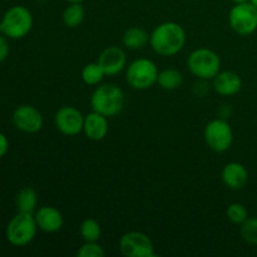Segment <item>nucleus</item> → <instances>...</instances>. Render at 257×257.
Instances as JSON below:
<instances>
[{
    "label": "nucleus",
    "instance_id": "nucleus-2",
    "mask_svg": "<svg viewBox=\"0 0 257 257\" xmlns=\"http://www.w3.org/2000/svg\"><path fill=\"white\" fill-rule=\"evenodd\" d=\"M92 109L110 118L119 114L124 107V93L112 83L98 85L90 97Z\"/></svg>",
    "mask_w": 257,
    "mask_h": 257
},
{
    "label": "nucleus",
    "instance_id": "nucleus-5",
    "mask_svg": "<svg viewBox=\"0 0 257 257\" xmlns=\"http://www.w3.org/2000/svg\"><path fill=\"white\" fill-rule=\"evenodd\" d=\"M158 73V68L153 60L138 58L127 67L125 80L133 89L146 90L157 83Z\"/></svg>",
    "mask_w": 257,
    "mask_h": 257
},
{
    "label": "nucleus",
    "instance_id": "nucleus-12",
    "mask_svg": "<svg viewBox=\"0 0 257 257\" xmlns=\"http://www.w3.org/2000/svg\"><path fill=\"white\" fill-rule=\"evenodd\" d=\"M98 63L104 70L105 75L113 77V75L119 74L124 69L125 64H127V57L122 48L108 47L100 53Z\"/></svg>",
    "mask_w": 257,
    "mask_h": 257
},
{
    "label": "nucleus",
    "instance_id": "nucleus-7",
    "mask_svg": "<svg viewBox=\"0 0 257 257\" xmlns=\"http://www.w3.org/2000/svg\"><path fill=\"white\" fill-rule=\"evenodd\" d=\"M230 27L236 34L247 37L257 30V8L250 2L237 3L228 14Z\"/></svg>",
    "mask_w": 257,
    "mask_h": 257
},
{
    "label": "nucleus",
    "instance_id": "nucleus-9",
    "mask_svg": "<svg viewBox=\"0 0 257 257\" xmlns=\"http://www.w3.org/2000/svg\"><path fill=\"white\" fill-rule=\"evenodd\" d=\"M119 250L125 257H155V246L146 233L130 231L119 238Z\"/></svg>",
    "mask_w": 257,
    "mask_h": 257
},
{
    "label": "nucleus",
    "instance_id": "nucleus-4",
    "mask_svg": "<svg viewBox=\"0 0 257 257\" xmlns=\"http://www.w3.org/2000/svg\"><path fill=\"white\" fill-rule=\"evenodd\" d=\"M187 67L198 79L210 80L221 72V58L215 50L198 48L188 57Z\"/></svg>",
    "mask_w": 257,
    "mask_h": 257
},
{
    "label": "nucleus",
    "instance_id": "nucleus-23",
    "mask_svg": "<svg viewBox=\"0 0 257 257\" xmlns=\"http://www.w3.org/2000/svg\"><path fill=\"white\" fill-rule=\"evenodd\" d=\"M226 217L230 222L241 226L248 218L247 208L242 203H231L226 210Z\"/></svg>",
    "mask_w": 257,
    "mask_h": 257
},
{
    "label": "nucleus",
    "instance_id": "nucleus-25",
    "mask_svg": "<svg viewBox=\"0 0 257 257\" xmlns=\"http://www.w3.org/2000/svg\"><path fill=\"white\" fill-rule=\"evenodd\" d=\"M105 251L98 241H84L78 250V257H104Z\"/></svg>",
    "mask_w": 257,
    "mask_h": 257
},
{
    "label": "nucleus",
    "instance_id": "nucleus-1",
    "mask_svg": "<svg viewBox=\"0 0 257 257\" xmlns=\"http://www.w3.org/2000/svg\"><path fill=\"white\" fill-rule=\"evenodd\" d=\"M185 43V29L176 22H165L157 25L150 35V45L162 57H172L180 53Z\"/></svg>",
    "mask_w": 257,
    "mask_h": 257
},
{
    "label": "nucleus",
    "instance_id": "nucleus-26",
    "mask_svg": "<svg viewBox=\"0 0 257 257\" xmlns=\"http://www.w3.org/2000/svg\"><path fill=\"white\" fill-rule=\"evenodd\" d=\"M9 55V43H8L7 37L0 33V63L4 62Z\"/></svg>",
    "mask_w": 257,
    "mask_h": 257
},
{
    "label": "nucleus",
    "instance_id": "nucleus-3",
    "mask_svg": "<svg viewBox=\"0 0 257 257\" xmlns=\"http://www.w3.org/2000/svg\"><path fill=\"white\" fill-rule=\"evenodd\" d=\"M32 28V12L23 5H14L8 9L0 22V33L12 39H22L27 37Z\"/></svg>",
    "mask_w": 257,
    "mask_h": 257
},
{
    "label": "nucleus",
    "instance_id": "nucleus-28",
    "mask_svg": "<svg viewBox=\"0 0 257 257\" xmlns=\"http://www.w3.org/2000/svg\"><path fill=\"white\" fill-rule=\"evenodd\" d=\"M65 2H68V3H83L84 0H65Z\"/></svg>",
    "mask_w": 257,
    "mask_h": 257
},
{
    "label": "nucleus",
    "instance_id": "nucleus-19",
    "mask_svg": "<svg viewBox=\"0 0 257 257\" xmlns=\"http://www.w3.org/2000/svg\"><path fill=\"white\" fill-rule=\"evenodd\" d=\"M85 18V10L82 3H69L68 7L63 10L62 19L67 28L74 29L83 23Z\"/></svg>",
    "mask_w": 257,
    "mask_h": 257
},
{
    "label": "nucleus",
    "instance_id": "nucleus-15",
    "mask_svg": "<svg viewBox=\"0 0 257 257\" xmlns=\"http://www.w3.org/2000/svg\"><path fill=\"white\" fill-rule=\"evenodd\" d=\"M222 182L230 190H242L248 182V171L242 163L230 162L222 168L221 172Z\"/></svg>",
    "mask_w": 257,
    "mask_h": 257
},
{
    "label": "nucleus",
    "instance_id": "nucleus-18",
    "mask_svg": "<svg viewBox=\"0 0 257 257\" xmlns=\"http://www.w3.org/2000/svg\"><path fill=\"white\" fill-rule=\"evenodd\" d=\"M15 202H17L18 212L32 213V215H34L38 206L37 191L32 187L22 188V190L18 192Z\"/></svg>",
    "mask_w": 257,
    "mask_h": 257
},
{
    "label": "nucleus",
    "instance_id": "nucleus-21",
    "mask_svg": "<svg viewBox=\"0 0 257 257\" xmlns=\"http://www.w3.org/2000/svg\"><path fill=\"white\" fill-rule=\"evenodd\" d=\"M80 75H82V80L87 85H99L103 78L105 77V73L99 65V63L95 62L88 63L87 65H84Z\"/></svg>",
    "mask_w": 257,
    "mask_h": 257
},
{
    "label": "nucleus",
    "instance_id": "nucleus-27",
    "mask_svg": "<svg viewBox=\"0 0 257 257\" xmlns=\"http://www.w3.org/2000/svg\"><path fill=\"white\" fill-rule=\"evenodd\" d=\"M8 150H9V141L4 133L0 132V158L7 155Z\"/></svg>",
    "mask_w": 257,
    "mask_h": 257
},
{
    "label": "nucleus",
    "instance_id": "nucleus-17",
    "mask_svg": "<svg viewBox=\"0 0 257 257\" xmlns=\"http://www.w3.org/2000/svg\"><path fill=\"white\" fill-rule=\"evenodd\" d=\"M122 42L127 49H142V48H145L150 43V34L145 29H142V28L133 27L125 30L122 37Z\"/></svg>",
    "mask_w": 257,
    "mask_h": 257
},
{
    "label": "nucleus",
    "instance_id": "nucleus-10",
    "mask_svg": "<svg viewBox=\"0 0 257 257\" xmlns=\"http://www.w3.org/2000/svg\"><path fill=\"white\" fill-rule=\"evenodd\" d=\"M54 124L62 135L74 137L83 132L84 115L73 105H63L55 113Z\"/></svg>",
    "mask_w": 257,
    "mask_h": 257
},
{
    "label": "nucleus",
    "instance_id": "nucleus-11",
    "mask_svg": "<svg viewBox=\"0 0 257 257\" xmlns=\"http://www.w3.org/2000/svg\"><path fill=\"white\" fill-rule=\"evenodd\" d=\"M13 123L22 132L34 135L43 128L44 118L39 109L33 105L23 104L19 105L13 113Z\"/></svg>",
    "mask_w": 257,
    "mask_h": 257
},
{
    "label": "nucleus",
    "instance_id": "nucleus-8",
    "mask_svg": "<svg viewBox=\"0 0 257 257\" xmlns=\"http://www.w3.org/2000/svg\"><path fill=\"white\" fill-rule=\"evenodd\" d=\"M203 137L210 150L217 153H223L230 150L232 146L233 131L227 120L217 118L210 120L206 124Z\"/></svg>",
    "mask_w": 257,
    "mask_h": 257
},
{
    "label": "nucleus",
    "instance_id": "nucleus-29",
    "mask_svg": "<svg viewBox=\"0 0 257 257\" xmlns=\"http://www.w3.org/2000/svg\"><path fill=\"white\" fill-rule=\"evenodd\" d=\"M235 4H237V3H245V2H248V0H232Z\"/></svg>",
    "mask_w": 257,
    "mask_h": 257
},
{
    "label": "nucleus",
    "instance_id": "nucleus-24",
    "mask_svg": "<svg viewBox=\"0 0 257 257\" xmlns=\"http://www.w3.org/2000/svg\"><path fill=\"white\" fill-rule=\"evenodd\" d=\"M241 236L247 243L257 246V217H248L241 225Z\"/></svg>",
    "mask_w": 257,
    "mask_h": 257
},
{
    "label": "nucleus",
    "instance_id": "nucleus-16",
    "mask_svg": "<svg viewBox=\"0 0 257 257\" xmlns=\"http://www.w3.org/2000/svg\"><path fill=\"white\" fill-rule=\"evenodd\" d=\"M213 89L223 97L237 94L242 88V79L240 75L231 70H222L213 78Z\"/></svg>",
    "mask_w": 257,
    "mask_h": 257
},
{
    "label": "nucleus",
    "instance_id": "nucleus-6",
    "mask_svg": "<svg viewBox=\"0 0 257 257\" xmlns=\"http://www.w3.org/2000/svg\"><path fill=\"white\" fill-rule=\"evenodd\" d=\"M38 225L34 215L18 212L7 226V238L13 246L23 247L34 240L37 235Z\"/></svg>",
    "mask_w": 257,
    "mask_h": 257
},
{
    "label": "nucleus",
    "instance_id": "nucleus-20",
    "mask_svg": "<svg viewBox=\"0 0 257 257\" xmlns=\"http://www.w3.org/2000/svg\"><path fill=\"white\" fill-rule=\"evenodd\" d=\"M182 73L176 68H166L158 73L157 84L165 90H176L182 85Z\"/></svg>",
    "mask_w": 257,
    "mask_h": 257
},
{
    "label": "nucleus",
    "instance_id": "nucleus-13",
    "mask_svg": "<svg viewBox=\"0 0 257 257\" xmlns=\"http://www.w3.org/2000/svg\"><path fill=\"white\" fill-rule=\"evenodd\" d=\"M35 221L39 230L47 233H55L62 230L64 225V217L58 208L53 206H43L34 213Z\"/></svg>",
    "mask_w": 257,
    "mask_h": 257
},
{
    "label": "nucleus",
    "instance_id": "nucleus-14",
    "mask_svg": "<svg viewBox=\"0 0 257 257\" xmlns=\"http://www.w3.org/2000/svg\"><path fill=\"white\" fill-rule=\"evenodd\" d=\"M108 130V117L100 114V113L92 110L84 115V125H83V133L88 140L93 142L104 140L107 136Z\"/></svg>",
    "mask_w": 257,
    "mask_h": 257
},
{
    "label": "nucleus",
    "instance_id": "nucleus-22",
    "mask_svg": "<svg viewBox=\"0 0 257 257\" xmlns=\"http://www.w3.org/2000/svg\"><path fill=\"white\" fill-rule=\"evenodd\" d=\"M80 235L84 241H98L102 235V227L94 218H85L80 223Z\"/></svg>",
    "mask_w": 257,
    "mask_h": 257
},
{
    "label": "nucleus",
    "instance_id": "nucleus-30",
    "mask_svg": "<svg viewBox=\"0 0 257 257\" xmlns=\"http://www.w3.org/2000/svg\"><path fill=\"white\" fill-rule=\"evenodd\" d=\"M248 2H250L252 5H255V7L257 8V0H248Z\"/></svg>",
    "mask_w": 257,
    "mask_h": 257
}]
</instances>
